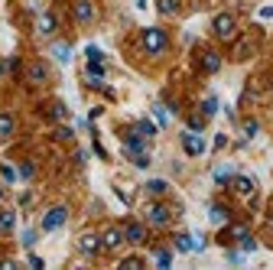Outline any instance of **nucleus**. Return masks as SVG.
<instances>
[{"label": "nucleus", "mask_w": 273, "mask_h": 270, "mask_svg": "<svg viewBox=\"0 0 273 270\" xmlns=\"http://www.w3.org/2000/svg\"><path fill=\"white\" fill-rule=\"evenodd\" d=\"M215 111H218V98H215V95H208V98H205V104H202V118H215Z\"/></svg>", "instance_id": "nucleus-22"}, {"label": "nucleus", "mask_w": 273, "mask_h": 270, "mask_svg": "<svg viewBox=\"0 0 273 270\" xmlns=\"http://www.w3.org/2000/svg\"><path fill=\"white\" fill-rule=\"evenodd\" d=\"M65 221H68V209L65 205H56V209H49L42 215V231H59Z\"/></svg>", "instance_id": "nucleus-4"}, {"label": "nucleus", "mask_w": 273, "mask_h": 270, "mask_svg": "<svg viewBox=\"0 0 273 270\" xmlns=\"http://www.w3.org/2000/svg\"><path fill=\"white\" fill-rule=\"evenodd\" d=\"M231 179H234V169L228 166V163H225V166H215V183H218V186L231 183Z\"/></svg>", "instance_id": "nucleus-19"}, {"label": "nucleus", "mask_w": 273, "mask_h": 270, "mask_svg": "<svg viewBox=\"0 0 273 270\" xmlns=\"http://www.w3.org/2000/svg\"><path fill=\"white\" fill-rule=\"evenodd\" d=\"M176 10H179V0H160V13H166V16H172Z\"/></svg>", "instance_id": "nucleus-25"}, {"label": "nucleus", "mask_w": 273, "mask_h": 270, "mask_svg": "<svg viewBox=\"0 0 273 270\" xmlns=\"http://www.w3.org/2000/svg\"><path fill=\"white\" fill-rule=\"evenodd\" d=\"M78 251H82L85 257H94V254L101 251V238H98V235H85L82 241H78Z\"/></svg>", "instance_id": "nucleus-10"}, {"label": "nucleus", "mask_w": 273, "mask_h": 270, "mask_svg": "<svg viewBox=\"0 0 273 270\" xmlns=\"http://www.w3.org/2000/svg\"><path fill=\"white\" fill-rule=\"evenodd\" d=\"M124 241H130V244H143L146 241V228L140 221H127L124 224Z\"/></svg>", "instance_id": "nucleus-7"}, {"label": "nucleus", "mask_w": 273, "mask_h": 270, "mask_svg": "<svg viewBox=\"0 0 273 270\" xmlns=\"http://www.w3.org/2000/svg\"><path fill=\"white\" fill-rule=\"evenodd\" d=\"M56 137H59V140H72L75 133H72V127H59V130H56Z\"/></svg>", "instance_id": "nucleus-33"}, {"label": "nucleus", "mask_w": 273, "mask_h": 270, "mask_svg": "<svg viewBox=\"0 0 273 270\" xmlns=\"http://www.w3.org/2000/svg\"><path fill=\"white\" fill-rule=\"evenodd\" d=\"M156 264H160V267H169V264H172V254H169V251H156Z\"/></svg>", "instance_id": "nucleus-28"}, {"label": "nucleus", "mask_w": 273, "mask_h": 270, "mask_svg": "<svg viewBox=\"0 0 273 270\" xmlns=\"http://www.w3.org/2000/svg\"><path fill=\"white\" fill-rule=\"evenodd\" d=\"M146 192H150V195H166V192H169V183H166V179H150V183H146Z\"/></svg>", "instance_id": "nucleus-16"}, {"label": "nucleus", "mask_w": 273, "mask_h": 270, "mask_svg": "<svg viewBox=\"0 0 273 270\" xmlns=\"http://www.w3.org/2000/svg\"><path fill=\"white\" fill-rule=\"evenodd\" d=\"M260 16H263V20H270V16H273V7H263V10H260Z\"/></svg>", "instance_id": "nucleus-39"}, {"label": "nucleus", "mask_w": 273, "mask_h": 270, "mask_svg": "<svg viewBox=\"0 0 273 270\" xmlns=\"http://www.w3.org/2000/svg\"><path fill=\"white\" fill-rule=\"evenodd\" d=\"M257 130H260V124H257V121H244V127H241V133H244V140L257 137Z\"/></svg>", "instance_id": "nucleus-24"}, {"label": "nucleus", "mask_w": 273, "mask_h": 270, "mask_svg": "<svg viewBox=\"0 0 273 270\" xmlns=\"http://www.w3.org/2000/svg\"><path fill=\"white\" fill-rule=\"evenodd\" d=\"M134 130H140L146 140H150V137H156V124H153V121H137V124H134Z\"/></svg>", "instance_id": "nucleus-21"}, {"label": "nucleus", "mask_w": 273, "mask_h": 270, "mask_svg": "<svg viewBox=\"0 0 273 270\" xmlns=\"http://www.w3.org/2000/svg\"><path fill=\"white\" fill-rule=\"evenodd\" d=\"M0 173H4V179H7V183H13V179H16V169H13V166H4Z\"/></svg>", "instance_id": "nucleus-35"}, {"label": "nucleus", "mask_w": 273, "mask_h": 270, "mask_svg": "<svg viewBox=\"0 0 273 270\" xmlns=\"http://www.w3.org/2000/svg\"><path fill=\"white\" fill-rule=\"evenodd\" d=\"M211 224H228V218H231V215H228V209L225 205H211Z\"/></svg>", "instance_id": "nucleus-17"}, {"label": "nucleus", "mask_w": 273, "mask_h": 270, "mask_svg": "<svg viewBox=\"0 0 273 270\" xmlns=\"http://www.w3.org/2000/svg\"><path fill=\"white\" fill-rule=\"evenodd\" d=\"M0 78H4V62H0Z\"/></svg>", "instance_id": "nucleus-41"}, {"label": "nucleus", "mask_w": 273, "mask_h": 270, "mask_svg": "<svg viewBox=\"0 0 273 270\" xmlns=\"http://www.w3.org/2000/svg\"><path fill=\"white\" fill-rule=\"evenodd\" d=\"M26 78H30L33 85H42V82H46V65H42V62H33L30 72H26Z\"/></svg>", "instance_id": "nucleus-12"}, {"label": "nucleus", "mask_w": 273, "mask_h": 270, "mask_svg": "<svg viewBox=\"0 0 273 270\" xmlns=\"http://www.w3.org/2000/svg\"><path fill=\"white\" fill-rule=\"evenodd\" d=\"M4 195H7V192H4V186H0V202H4Z\"/></svg>", "instance_id": "nucleus-40"}, {"label": "nucleus", "mask_w": 273, "mask_h": 270, "mask_svg": "<svg viewBox=\"0 0 273 270\" xmlns=\"http://www.w3.org/2000/svg\"><path fill=\"white\" fill-rule=\"evenodd\" d=\"M166 46H169V39H166V33L160 30V26H150V30H143V49L150 52V56H160V52H166Z\"/></svg>", "instance_id": "nucleus-1"}, {"label": "nucleus", "mask_w": 273, "mask_h": 270, "mask_svg": "<svg viewBox=\"0 0 273 270\" xmlns=\"http://www.w3.org/2000/svg\"><path fill=\"white\" fill-rule=\"evenodd\" d=\"M20 176L30 179V176H33V163H23V166H20Z\"/></svg>", "instance_id": "nucleus-37"}, {"label": "nucleus", "mask_w": 273, "mask_h": 270, "mask_svg": "<svg viewBox=\"0 0 273 270\" xmlns=\"http://www.w3.org/2000/svg\"><path fill=\"white\" fill-rule=\"evenodd\" d=\"M124 153L130 160H137V156H143L146 153V137L140 130H130V133H124Z\"/></svg>", "instance_id": "nucleus-3"}, {"label": "nucleus", "mask_w": 273, "mask_h": 270, "mask_svg": "<svg viewBox=\"0 0 273 270\" xmlns=\"http://www.w3.org/2000/svg\"><path fill=\"white\" fill-rule=\"evenodd\" d=\"M52 56H56V62H62V65H65V62L72 59V49H68L65 42H56V46H52Z\"/></svg>", "instance_id": "nucleus-20"}, {"label": "nucleus", "mask_w": 273, "mask_h": 270, "mask_svg": "<svg viewBox=\"0 0 273 270\" xmlns=\"http://www.w3.org/2000/svg\"><path fill=\"white\" fill-rule=\"evenodd\" d=\"M85 56H88V62H101V59H104L98 46H88V49H85Z\"/></svg>", "instance_id": "nucleus-29"}, {"label": "nucleus", "mask_w": 273, "mask_h": 270, "mask_svg": "<svg viewBox=\"0 0 273 270\" xmlns=\"http://www.w3.org/2000/svg\"><path fill=\"white\" fill-rule=\"evenodd\" d=\"M120 267H143V260H140V257H127V260H120Z\"/></svg>", "instance_id": "nucleus-32"}, {"label": "nucleus", "mask_w": 273, "mask_h": 270, "mask_svg": "<svg viewBox=\"0 0 273 270\" xmlns=\"http://www.w3.org/2000/svg\"><path fill=\"white\" fill-rule=\"evenodd\" d=\"M202 69H205L208 75H215V72L221 69V56H218V52H205V59H202Z\"/></svg>", "instance_id": "nucleus-13"}, {"label": "nucleus", "mask_w": 273, "mask_h": 270, "mask_svg": "<svg viewBox=\"0 0 273 270\" xmlns=\"http://www.w3.org/2000/svg\"><path fill=\"white\" fill-rule=\"evenodd\" d=\"M176 251H182V254L195 251V244H192V235H179V238H176Z\"/></svg>", "instance_id": "nucleus-23"}, {"label": "nucleus", "mask_w": 273, "mask_h": 270, "mask_svg": "<svg viewBox=\"0 0 273 270\" xmlns=\"http://www.w3.org/2000/svg\"><path fill=\"white\" fill-rule=\"evenodd\" d=\"M182 150L189 153V156H202L205 153V140H202L198 130H186L182 133Z\"/></svg>", "instance_id": "nucleus-6"}, {"label": "nucleus", "mask_w": 273, "mask_h": 270, "mask_svg": "<svg viewBox=\"0 0 273 270\" xmlns=\"http://www.w3.org/2000/svg\"><path fill=\"white\" fill-rule=\"evenodd\" d=\"M241 251H247V254H251V251H257V241H254L251 235H244L241 238Z\"/></svg>", "instance_id": "nucleus-30"}, {"label": "nucleus", "mask_w": 273, "mask_h": 270, "mask_svg": "<svg viewBox=\"0 0 273 270\" xmlns=\"http://www.w3.org/2000/svg\"><path fill=\"white\" fill-rule=\"evenodd\" d=\"M75 20L78 23H91L94 20V4L91 0H75Z\"/></svg>", "instance_id": "nucleus-9"}, {"label": "nucleus", "mask_w": 273, "mask_h": 270, "mask_svg": "<svg viewBox=\"0 0 273 270\" xmlns=\"http://www.w3.org/2000/svg\"><path fill=\"white\" fill-rule=\"evenodd\" d=\"M169 218H172V212H169V205H163V202H153V205L146 209V221L156 224V228H166Z\"/></svg>", "instance_id": "nucleus-5"}, {"label": "nucleus", "mask_w": 273, "mask_h": 270, "mask_svg": "<svg viewBox=\"0 0 273 270\" xmlns=\"http://www.w3.org/2000/svg\"><path fill=\"white\" fill-rule=\"evenodd\" d=\"M202 127H205V118H192L189 121V130H202Z\"/></svg>", "instance_id": "nucleus-36"}, {"label": "nucleus", "mask_w": 273, "mask_h": 270, "mask_svg": "<svg viewBox=\"0 0 273 270\" xmlns=\"http://www.w3.org/2000/svg\"><path fill=\"white\" fill-rule=\"evenodd\" d=\"M211 30H215L218 39L231 42V39H234V33H237V23H234V16H231V13H218L215 20H211Z\"/></svg>", "instance_id": "nucleus-2"}, {"label": "nucleus", "mask_w": 273, "mask_h": 270, "mask_svg": "<svg viewBox=\"0 0 273 270\" xmlns=\"http://www.w3.org/2000/svg\"><path fill=\"white\" fill-rule=\"evenodd\" d=\"M16 228V215L13 212H0V235H10Z\"/></svg>", "instance_id": "nucleus-15"}, {"label": "nucleus", "mask_w": 273, "mask_h": 270, "mask_svg": "<svg viewBox=\"0 0 273 270\" xmlns=\"http://www.w3.org/2000/svg\"><path fill=\"white\" fill-rule=\"evenodd\" d=\"M13 127H16V124H13L10 114H0V140H10L13 137Z\"/></svg>", "instance_id": "nucleus-14"}, {"label": "nucleus", "mask_w": 273, "mask_h": 270, "mask_svg": "<svg viewBox=\"0 0 273 270\" xmlns=\"http://www.w3.org/2000/svg\"><path fill=\"white\" fill-rule=\"evenodd\" d=\"M39 33H42V36H52V33H56V16H52V13H42V16H39Z\"/></svg>", "instance_id": "nucleus-18"}, {"label": "nucleus", "mask_w": 273, "mask_h": 270, "mask_svg": "<svg viewBox=\"0 0 273 270\" xmlns=\"http://www.w3.org/2000/svg\"><path fill=\"white\" fill-rule=\"evenodd\" d=\"M101 244L108 248V251H117L120 244H124V228H108L101 235Z\"/></svg>", "instance_id": "nucleus-8"}, {"label": "nucleus", "mask_w": 273, "mask_h": 270, "mask_svg": "<svg viewBox=\"0 0 273 270\" xmlns=\"http://www.w3.org/2000/svg\"><path fill=\"white\" fill-rule=\"evenodd\" d=\"M244 235H247V224H231V238H237V241H241Z\"/></svg>", "instance_id": "nucleus-31"}, {"label": "nucleus", "mask_w": 273, "mask_h": 270, "mask_svg": "<svg viewBox=\"0 0 273 270\" xmlns=\"http://www.w3.org/2000/svg\"><path fill=\"white\" fill-rule=\"evenodd\" d=\"M231 186H234L237 195H244V199H251V195H254V179L251 176H234Z\"/></svg>", "instance_id": "nucleus-11"}, {"label": "nucleus", "mask_w": 273, "mask_h": 270, "mask_svg": "<svg viewBox=\"0 0 273 270\" xmlns=\"http://www.w3.org/2000/svg\"><path fill=\"white\" fill-rule=\"evenodd\" d=\"M225 143H228V137H225V133H218V137H215V150H221Z\"/></svg>", "instance_id": "nucleus-38"}, {"label": "nucleus", "mask_w": 273, "mask_h": 270, "mask_svg": "<svg viewBox=\"0 0 273 270\" xmlns=\"http://www.w3.org/2000/svg\"><path fill=\"white\" fill-rule=\"evenodd\" d=\"M153 114H156V121H160V127H166V124H169V114H166L163 104H153Z\"/></svg>", "instance_id": "nucleus-26"}, {"label": "nucleus", "mask_w": 273, "mask_h": 270, "mask_svg": "<svg viewBox=\"0 0 273 270\" xmlns=\"http://www.w3.org/2000/svg\"><path fill=\"white\" fill-rule=\"evenodd\" d=\"M52 118H59V121H65V118H68V107H65L62 101H56V104H52Z\"/></svg>", "instance_id": "nucleus-27"}, {"label": "nucleus", "mask_w": 273, "mask_h": 270, "mask_svg": "<svg viewBox=\"0 0 273 270\" xmlns=\"http://www.w3.org/2000/svg\"><path fill=\"white\" fill-rule=\"evenodd\" d=\"M33 241H36V231H23V248H33Z\"/></svg>", "instance_id": "nucleus-34"}, {"label": "nucleus", "mask_w": 273, "mask_h": 270, "mask_svg": "<svg viewBox=\"0 0 273 270\" xmlns=\"http://www.w3.org/2000/svg\"><path fill=\"white\" fill-rule=\"evenodd\" d=\"M270 224H273V215H270Z\"/></svg>", "instance_id": "nucleus-42"}]
</instances>
